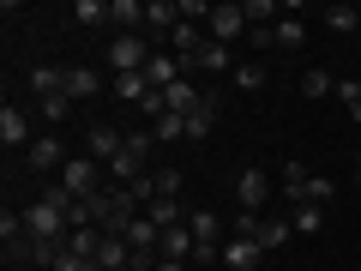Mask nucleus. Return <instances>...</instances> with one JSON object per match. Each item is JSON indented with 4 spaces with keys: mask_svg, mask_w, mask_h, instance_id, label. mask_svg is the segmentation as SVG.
I'll list each match as a JSON object with an SVG mask.
<instances>
[{
    "mask_svg": "<svg viewBox=\"0 0 361 271\" xmlns=\"http://www.w3.org/2000/svg\"><path fill=\"white\" fill-rule=\"evenodd\" d=\"M103 175H109V169L97 163L90 151H85V157H66V169H61V193L73 199V205H85L90 193H103V187H109Z\"/></svg>",
    "mask_w": 361,
    "mask_h": 271,
    "instance_id": "obj_1",
    "label": "nucleus"
},
{
    "mask_svg": "<svg viewBox=\"0 0 361 271\" xmlns=\"http://www.w3.org/2000/svg\"><path fill=\"white\" fill-rule=\"evenodd\" d=\"M247 30H253V25H247L241 0H217V6H211V25H205L211 42H229V49H235V42H247Z\"/></svg>",
    "mask_w": 361,
    "mask_h": 271,
    "instance_id": "obj_2",
    "label": "nucleus"
},
{
    "mask_svg": "<svg viewBox=\"0 0 361 271\" xmlns=\"http://www.w3.org/2000/svg\"><path fill=\"white\" fill-rule=\"evenodd\" d=\"M151 37H115V42H109V73H145V61H151Z\"/></svg>",
    "mask_w": 361,
    "mask_h": 271,
    "instance_id": "obj_3",
    "label": "nucleus"
},
{
    "mask_svg": "<svg viewBox=\"0 0 361 271\" xmlns=\"http://www.w3.org/2000/svg\"><path fill=\"white\" fill-rule=\"evenodd\" d=\"M85 151L109 169L121 151H127V133H121V127H109V121H90V133H85Z\"/></svg>",
    "mask_w": 361,
    "mask_h": 271,
    "instance_id": "obj_4",
    "label": "nucleus"
},
{
    "mask_svg": "<svg viewBox=\"0 0 361 271\" xmlns=\"http://www.w3.org/2000/svg\"><path fill=\"white\" fill-rule=\"evenodd\" d=\"M235 205L241 211H265L271 205V175L265 169H241V175H235Z\"/></svg>",
    "mask_w": 361,
    "mask_h": 271,
    "instance_id": "obj_5",
    "label": "nucleus"
},
{
    "mask_svg": "<svg viewBox=\"0 0 361 271\" xmlns=\"http://www.w3.org/2000/svg\"><path fill=\"white\" fill-rule=\"evenodd\" d=\"M235 66H241V61H235V49H229V42H211V37H205V49L193 54V66H187V73H205V78H223V73H235Z\"/></svg>",
    "mask_w": 361,
    "mask_h": 271,
    "instance_id": "obj_6",
    "label": "nucleus"
},
{
    "mask_svg": "<svg viewBox=\"0 0 361 271\" xmlns=\"http://www.w3.org/2000/svg\"><path fill=\"white\" fill-rule=\"evenodd\" d=\"M25 163L37 169V175H54V169H66V151H61V133H42V139H30Z\"/></svg>",
    "mask_w": 361,
    "mask_h": 271,
    "instance_id": "obj_7",
    "label": "nucleus"
},
{
    "mask_svg": "<svg viewBox=\"0 0 361 271\" xmlns=\"http://www.w3.org/2000/svg\"><path fill=\"white\" fill-rule=\"evenodd\" d=\"M199 49H205V25H187V18H180V25L169 30V54H175L180 66H193Z\"/></svg>",
    "mask_w": 361,
    "mask_h": 271,
    "instance_id": "obj_8",
    "label": "nucleus"
},
{
    "mask_svg": "<svg viewBox=\"0 0 361 271\" xmlns=\"http://www.w3.org/2000/svg\"><path fill=\"white\" fill-rule=\"evenodd\" d=\"M0 145H6V151H30V115L25 109H0Z\"/></svg>",
    "mask_w": 361,
    "mask_h": 271,
    "instance_id": "obj_9",
    "label": "nucleus"
},
{
    "mask_svg": "<svg viewBox=\"0 0 361 271\" xmlns=\"http://www.w3.org/2000/svg\"><path fill=\"white\" fill-rule=\"evenodd\" d=\"M145 78H151V90H169V85H180V78H187V66H180L169 49H157L151 61H145Z\"/></svg>",
    "mask_w": 361,
    "mask_h": 271,
    "instance_id": "obj_10",
    "label": "nucleus"
},
{
    "mask_svg": "<svg viewBox=\"0 0 361 271\" xmlns=\"http://www.w3.org/2000/svg\"><path fill=\"white\" fill-rule=\"evenodd\" d=\"M109 25L121 37H145V0H109Z\"/></svg>",
    "mask_w": 361,
    "mask_h": 271,
    "instance_id": "obj_11",
    "label": "nucleus"
},
{
    "mask_svg": "<svg viewBox=\"0 0 361 271\" xmlns=\"http://www.w3.org/2000/svg\"><path fill=\"white\" fill-rule=\"evenodd\" d=\"M259 259H265V247H259V241H241V235H229V241H223V259H217V265H229V271H253Z\"/></svg>",
    "mask_w": 361,
    "mask_h": 271,
    "instance_id": "obj_12",
    "label": "nucleus"
},
{
    "mask_svg": "<svg viewBox=\"0 0 361 271\" xmlns=\"http://www.w3.org/2000/svg\"><path fill=\"white\" fill-rule=\"evenodd\" d=\"M97 90H103V73H97V66H66V97H73V103H90Z\"/></svg>",
    "mask_w": 361,
    "mask_h": 271,
    "instance_id": "obj_13",
    "label": "nucleus"
},
{
    "mask_svg": "<svg viewBox=\"0 0 361 271\" xmlns=\"http://www.w3.org/2000/svg\"><path fill=\"white\" fill-rule=\"evenodd\" d=\"M145 217H151L157 229H180V223L193 217V211L180 205V199H151V205H145Z\"/></svg>",
    "mask_w": 361,
    "mask_h": 271,
    "instance_id": "obj_14",
    "label": "nucleus"
},
{
    "mask_svg": "<svg viewBox=\"0 0 361 271\" xmlns=\"http://www.w3.org/2000/svg\"><path fill=\"white\" fill-rule=\"evenodd\" d=\"M301 97H337V78H331V66H301Z\"/></svg>",
    "mask_w": 361,
    "mask_h": 271,
    "instance_id": "obj_15",
    "label": "nucleus"
},
{
    "mask_svg": "<svg viewBox=\"0 0 361 271\" xmlns=\"http://www.w3.org/2000/svg\"><path fill=\"white\" fill-rule=\"evenodd\" d=\"M157 253H163V259H187V265H193V229H187V223H180V229H163Z\"/></svg>",
    "mask_w": 361,
    "mask_h": 271,
    "instance_id": "obj_16",
    "label": "nucleus"
},
{
    "mask_svg": "<svg viewBox=\"0 0 361 271\" xmlns=\"http://www.w3.org/2000/svg\"><path fill=\"white\" fill-rule=\"evenodd\" d=\"M289 235H295V229H289V217H277V211H265V217H259V247H265V253H277Z\"/></svg>",
    "mask_w": 361,
    "mask_h": 271,
    "instance_id": "obj_17",
    "label": "nucleus"
},
{
    "mask_svg": "<svg viewBox=\"0 0 361 271\" xmlns=\"http://www.w3.org/2000/svg\"><path fill=\"white\" fill-rule=\"evenodd\" d=\"M307 169H301V163H283V169H277V187H283V199H289V205H301V199H307Z\"/></svg>",
    "mask_w": 361,
    "mask_h": 271,
    "instance_id": "obj_18",
    "label": "nucleus"
},
{
    "mask_svg": "<svg viewBox=\"0 0 361 271\" xmlns=\"http://www.w3.org/2000/svg\"><path fill=\"white\" fill-rule=\"evenodd\" d=\"M30 90H37V103L42 97H61L66 90V66H30Z\"/></svg>",
    "mask_w": 361,
    "mask_h": 271,
    "instance_id": "obj_19",
    "label": "nucleus"
},
{
    "mask_svg": "<svg viewBox=\"0 0 361 271\" xmlns=\"http://www.w3.org/2000/svg\"><path fill=\"white\" fill-rule=\"evenodd\" d=\"M97 265H103V271L133 265V247H127V235H103V247H97Z\"/></svg>",
    "mask_w": 361,
    "mask_h": 271,
    "instance_id": "obj_20",
    "label": "nucleus"
},
{
    "mask_svg": "<svg viewBox=\"0 0 361 271\" xmlns=\"http://www.w3.org/2000/svg\"><path fill=\"white\" fill-rule=\"evenodd\" d=\"M115 97H121V103H133V109H139L145 97H151V78H145V73H121V78H115Z\"/></svg>",
    "mask_w": 361,
    "mask_h": 271,
    "instance_id": "obj_21",
    "label": "nucleus"
},
{
    "mask_svg": "<svg viewBox=\"0 0 361 271\" xmlns=\"http://www.w3.org/2000/svg\"><path fill=\"white\" fill-rule=\"evenodd\" d=\"M319 18L337 30V37H361V13H355V6H325Z\"/></svg>",
    "mask_w": 361,
    "mask_h": 271,
    "instance_id": "obj_22",
    "label": "nucleus"
},
{
    "mask_svg": "<svg viewBox=\"0 0 361 271\" xmlns=\"http://www.w3.org/2000/svg\"><path fill=\"white\" fill-rule=\"evenodd\" d=\"M187 229H193V241L223 247V223H217V211H193V217H187Z\"/></svg>",
    "mask_w": 361,
    "mask_h": 271,
    "instance_id": "obj_23",
    "label": "nucleus"
},
{
    "mask_svg": "<svg viewBox=\"0 0 361 271\" xmlns=\"http://www.w3.org/2000/svg\"><path fill=\"white\" fill-rule=\"evenodd\" d=\"M97 247H103V229H66V253L73 259H97Z\"/></svg>",
    "mask_w": 361,
    "mask_h": 271,
    "instance_id": "obj_24",
    "label": "nucleus"
},
{
    "mask_svg": "<svg viewBox=\"0 0 361 271\" xmlns=\"http://www.w3.org/2000/svg\"><path fill=\"white\" fill-rule=\"evenodd\" d=\"M73 109H78V103L61 90V97H42V103H37V115L49 121V127H66V115H73Z\"/></svg>",
    "mask_w": 361,
    "mask_h": 271,
    "instance_id": "obj_25",
    "label": "nucleus"
},
{
    "mask_svg": "<svg viewBox=\"0 0 361 271\" xmlns=\"http://www.w3.org/2000/svg\"><path fill=\"white\" fill-rule=\"evenodd\" d=\"M151 199H180V169H151Z\"/></svg>",
    "mask_w": 361,
    "mask_h": 271,
    "instance_id": "obj_26",
    "label": "nucleus"
},
{
    "mask_svg": "<svg viewBox=\"0 0 361 271\" xmlns=\"http://www.w3.org/2000/svg\"><path fill=\"white\" fill-rule=\"evenodd\" d=\"M319 223H325L319 205H289V229L295 235H319Z\"/></svg>",
    "mask_w": 361,
    "mask_h": 271,
    "instance_id": "obj_27",
    "label": "nucleus"
},
{
    "mask_svg": "<svg viewBox=\"0 0 361 271\" xmlns=\"http://www.w3.org/2000/svg\"><path fill=\"white\" fill-rule=\"evenodd\" d=\"M271 37H277V49H301V42H307V25H301V18H277Z\"/></svg>",
    "mask_w": 361,
    "mask_h": 271,
    "instance_id": "obj_28",
    "label": "nucleus"
},
{
    "mask_svg": "<svg viewBox=\"0 0 361 271\" xmlns=\"http://www.w3.org/2000/svg\"><path fill=\"white\" fill-rule=\"evenodd\" d=\"M331 199H337V181H331V175H313V181H307V199H301V205H319V211H325Z\"/></svg>",
    "mask_w": 361,
    "mask_h": 271,
    "instance_id": "obj_29",
    "label": "nucleus"
},
{
    "mask_svg": "<svg viewBox=\"0 0 361 271\" xmlns=\"http://www.w3.org/2000/svg\"><path fill=\"white\" fill-rule=\"evenodd\" d=\"M103 18H109L103 0H73V25H103Z\"/></svg>",
    "mask_w": 361,
    "mask_h": 271,
    "instance_id": "obj_30",
    "label": "nucleus"
},
{
    "mask_svg": "<svg viewBox=\"0 0 361 271\" xmlns=\"http://www.w3.org/2000/svg\"><path fill=\"white\" fill-rule=\"evenodd\" d=\"M265 66H259V61H241V66H235V85H241V90H259V85H265Z\"/></svg>",
    "mask_w": 361,
    "mask_h": 271,
    "instance_id": "obj_31",
    "label": "nucleus"
},
{
    "mask_svg": "<svg viewBox=\"0 0 361 271\" xmlns=\"http://www.w3.org/2000/svg\"><path fill=\"white\" fill-rule=\"evenodd\" d=\"M241 6H247V25H265V18H277V13H283L277 0H241Z\"/></svg>",
    "mask_w": 361,
    "mask_h": 271,
    "instance_id": "obj_32",
    "label": "nucleus"
},
{
    "mask_svg": "<svg viewBox=\"0 0 361 271\" xmlns=\"http://www.w3.org/2000/svg\"><path fill=\"white\" fill-rule=\"evenodd\" d=\"M337 97H343V109L361 103V78H337Z\"/></svg>",
    "mask_w": 361,
    "mask_h": 271,
    "instance_id": "obj_33",
    "label": "nucleus"
},
{
    "mask_svg": "<svg viewBox=\"0 0 361 271\" xmlns=\"http://www.w3.org/2000/svg\"><path fill=\"white\" fill-rule=\"evenodd\" d=\"M54 271H103V265H97V259H73V253H61V259H54Z\"/></svg>",
    "mask_w": 361,
    "mask_h": 271,
    "instance_id": "obj_34",
    "label": "nucleus"
},
{
    "mask_svg": "<svg viewBox=\"0 0 361 271\" xmlns=\"http://www.w3.org/2000/svg\"><path fill=\"white\" fill-rule=\"evenodd\" d=\"M157 271H193L187 259H157Z\"/></svg>",
    "mask_w": 361,
    "mask_h": 271,
    "instance_id": "obj_35",
    "label": "nucleus"
},
{
    "mask_svg": "<svg viewBox=\"0 0 361 271\" xmlns=\"http://www.w3.org/2000/svg\"><path fill=\"white\" fill-rule=\"evenodd\" d=\"M349 121H355V127H361V103H355V109H349Z\"/></svg>",
    "mask_w": 361,
    "mask_h": 271,
    "instance_id": "obj_36",
    "label": "nucleus"
},
{
    "mask_svg": "<svg viewBox=\"0 0 361 271\" xmlns=\"http://www.w3.org/2000/svg\"><path fill=\"white\" fill-rule=\"evenodd\" d=\"M355 175H361V151H355Z\"/></svg>",
    "mask_w": 361,
    "mask_h": 271,
    "instance_id": "obj_37",
    "label": "nucleus"
}]
</instances>
